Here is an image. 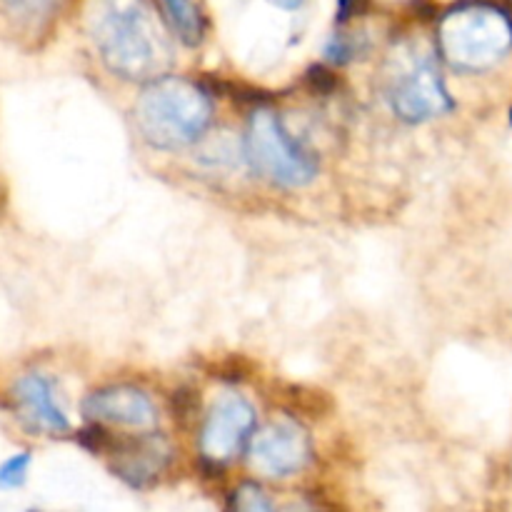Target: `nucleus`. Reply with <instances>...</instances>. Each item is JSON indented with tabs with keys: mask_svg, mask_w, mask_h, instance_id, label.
<instances>
[{
	"mask_svg": "<svg viewBox=\"0 0 512 512\" xmlns=\"http://www.w3.org/2000/svg\"><path fill=\"white\" fill-rule=\"evenodd\" d=\"M28 512H38V510H28Z\"/></svg>",
	"mask_w": 512,
	"mask_h": 512,
	"instance_id": "obj_20",
	"label": "nucleus"
},
{
	"mask_svg": "<svg viewBox=\"0 0 512 512\" xmlns=\"http://www.w3.org/2000/svg\"><path fill=\"white\" fill-rule=\"evenodd\" d=\"M110 450H113V470L133 488H145L155 478H160L173 453L168 440L155 433L110 443Z\"/></svg>",
	"mask_w": 512,
	"mask_h": 512,
	"instance_id": "obj_9",
	"label": "nucleus"
},
{
	"mask_svg": "<svg viewBox=\"0 0 512 512\" xmlns=\"http://www.w3.org/2000/svg\"><path fill=\"white\" fill-rule=\"evenodd\" d=\"M368 10V0H338V10H335V23L345 25L353 20L355 15H363Z\"/></svg>",
	"mask_w": 512,
	"mask_h": 512,
	"instance_id": "obj_16",
	"label": "nucleus"
},
{
	"mask_svg": "<svg viewBox=\"0 0 512 512\" xmlns=\"http://www.w3.org/2000/svg\"><path fill=\"white\" fill-rule=\"evenodd\" d=\"M250 170L280 188H305L318 178V158L295 138L275 110L258 108L248 120L243 138Z\"/></svg>",
	"mask_w": 512,
	"mask_h": 512,
	"instance_id": "obj_4",
	"label": "nucleus"
},
{
	"mask_svg": "<svg viewBox=\"0 0 512 512\" xmlns=\"http://www.w3.org/2000/svg\"><path fill=\"white\" fill-rule=\"evenodd\" d=\"M63 0H0V13L23 28H43L55 18Z\"/></svg>",
	"mask_w": 512,
	"mask_h": 512,
	"instance_id": "obj_12",
	"label": "nucleus"
},
{
	"mask_svg": "<svg viewBox=\"0 0 512 512\" xmlns=\"http://www.w3.org/2000/svg\"><path fill=\"white\" fill-rule=\"evenodd\" d=\"M213 123L208 90L180 75L150 80L135 100V125L155 150H180L193 145Z\"/></svg>",
	"mask_w": 512,
	"mask_h": 512,
	"instance_id": "obj_2",
	"label": "nucleus"
},
{
	"mask_svg": "<svg viewBox=\"0 0 512 512\" xmlns=\"http://www.w3.org/2000/svg\"><path fill=\"white\" fill-rule=\"evenodd\" d=\"M83 413L93 423L123 425L135 430H150L158 423L153 400L133 385H108L95 390L83 400Z\"/></svg>",
	"mask_w": 512,
	"mask_h": 512,
	"instance_id": "obj_8",
	"label": "nucleus"
},
{
	"mask_svg": "<svg viewBox=\"0 0 512 512\" xmlns=\"http://www.w3.org/2000/svg\"><path fill=\"white\" fill-rule=\"evenodd\" d=\"M385 98L403 123L413 125L455 108V100L450 98L438 63L430 53H405L395 58L388 68Z\"/></svg>",
	"mask_w": 512,
	"mask_h": 512,
	"instance_id": "obj_5",
	"label": "nucleus"
},
{
	"mask_svg": "<svg viewBox=\"0 0 512 512\" xmlns=\"http://www.w3.org/2000/svg\"><path fill=\"white\" fill-rule=\"evenodd\" d=\"M365 50L363 45V38H358V35H345V33H335L333 38L325 43V58L330 60V63L335 65H348L353 63L355 58H358L360 53Z\"/></svg>",
	"mask_w": 512,
	"mask_h": 512,
	"instance_id": "obj_14",
	"label": "nucleus"
},
{
	"mask_svg": "<svg viewBox=\"0 0 512 512\" xmlns=\"http://www.w3.org/2000/svg\"><path fill=\"white\" fill-rule=\"evenodd\" d=\"M28 468H30V453H18L13 458L5 460L0 465V490H13L20 488L28 478Z\"/></svg>",
	"mask_w": 512,
	"mask_h": 512,
	"instance_id": "obj_15",
	"label": "nucleus"
},
{
	"mask_svg": "<svg viewBox=\"0 0 512 512\" xmlns=\"http://www.w3.org/2000/svg\"><path fill=\"white\" fill-rule=\"evenodd\" d=\"M255 410L243 395L225 393L213 403L200 430V455L208 463H228L240 453L248 435L253 433Z\"/></svg>",
	"mask_w": 512,
	"mask_h": 512,
	"instance_id": "obj_6",
	"label": "nucleus"
},
{
	"mask_svg": "<svg viewBox=\"0 0 512 512\" xmlns=\"http://www.w3.org/2000/svg\"><path fill=\"white\" fill-rule=\"evenodd\" d=\"M438 45L458 73H485L512 50V15L493 0H463L445 10Z\"/></svg>",
	"mask_w": 512,
	"mask_h": 512,
	"instance_id": "obj_3",
	"label": "nucleus"
},
{
	"mask_svg": "<svg viewBox=\"0 0 512 512\" xmlns=\"http://www.w3.org/2000/svg\"><path fill=\"white\" fill-rule=\"evenodd\" d=\"M228 512H275L273 503L268 500V495L263 493V488H258L255 483H243L233 495H230Z\"/></svg>",
	"mask_w": 512,
	"mask_h": 512,
	"instance_id": "obj_13",
	"label": "nucleus"
},
{
	"mask_svg": "<svg viewBox=\"0 0 512 512\" xmlns=\"http://www.w3.org/2000/svg\"><path fill=\"white\" fill-rule=\"evenodd\" d=\"M270 3L280 10H298V8H303L308 0H270Z\"/></svg>",
	"mask_w": 512,
	"mask_h": 512,
	"instance_id": "obj_18",
	"label": "nucleus"
},
{
	"mask_svg": "<svg viewBox=\"0 0 512 512\" xmlns=\"http://www.w3.org/2000/svg\"><path fill=\"white\" fill-rule=\"evenodd\" d=\"M510 123H512V110H510Z\"/></svg>",
	"mask_w": 512,
	"mask_h": 512,
	"instance_id": "obj_19",
	"label": "nucleus"
},
{
	"mask_svg": "<svg viewBox=\"0 0 512 512\" xmlns=\"http://www.w3.org/2000/svg\"><path fill=\"white\" fill-rule=\"evenodd\" d=\"M308 80L310 85H313V90H318V93H325L328 88H333L335 80L330 78V73L325 68H313L308 73Z\"/></svg>",
	"mask_w": 512,
	"mask_h": 512,
	"instance_id": "obj_17",
	"label": "nucleus"
},
{
	"mask_svg": "<svg viewBox=\"0 0 512 512\" xmlns=\"http://www.w3.org/2000/svg\"><path fill=\"white\" fill-rule=\"evenodd\" d=\"M310 458V435L298 423H270L250 440V463L265 478H288L300 473Z\"/></svg>",
	"mask_w": 512,
	"mask_h": 512,
	"instance_id": "obj_7",
	"label": "nucleus"
},
{
	"mask_svg": "<svg viewBox=\"0 0 512 512\" xmlns=\"http://www.w3.org/2000/svg\"><path fill=\"white\" fill-rule=\"evenodd\" d=\"M15 408L28 428L38 433L65 435L70 430L68 415L58 405L55 383L43 373H28L13 388Z\"/></svg>",
	"mask_w": 512,
	"mask_h": 512,
	"instance_id": "obj_10",
	"label": "nucleus"
},
{
	"mask_svg": "<svg viewBox=\"0 0 512 512\" xmlns=\"http://www.w3.org/2000/svg\"><path fill=\"white\" fill-rule=\"evenodd\" d=\"M158 3L180 43L188 45V48L203 43L205 18L195 0H158Z\"/></svg>",
	"mask_w": 512,
	"mask_h": 512,
	"instance_id": "obj_11",
	"label": "nucleus"
},
{
	"mask_svg": "<svg viewBox=\"0 0 512 512\" xmlns=\"http://www.w3.org/2000/svg\"><path fill=\"white\" fill-rule=\"evenodd\" d=\"M93 38L105 68L118 78L150 83L173 63L168 38L145 0H100Z\"/></svg>",
	"mask_w": 512,
	"mask_h": 512,
	"instance_id": "obj_1",
	"label": "nucleus"
}]
</instances>
